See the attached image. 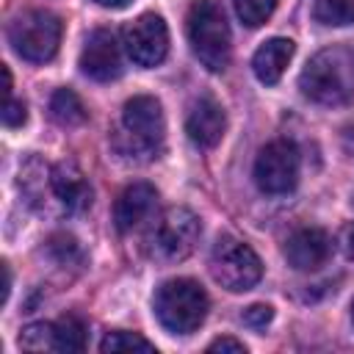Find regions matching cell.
I'll return each mask as SVG.
<instances>
[{"label":"cell","instance_id":"1","mask_svg":"<svg viewBox=\"0 0 354 354\" xmlns=\"http://www.w3.org/2000/svg\"><path fill=\"white\" fill-rule=\"evenodd\" d=\"M299 88L318 105H343L354 97V53L346 47H326L315 53L301 69Z\"/></svg>","mask_w":354,"mask_h":354},{"label":"cell","instance_id":"2","mask_svg":"<svg viewBox=\"0 0 354 354\" xmlns=\"http://www.w3.org/2000/svg\"><path fill=\"white\" fill-rule=\"evenodd\" d=\"M166 138V122L160 102L149 94H136L124 102L122 111V133L113 136V147L124 158L149 160L158 158Z\"/></svg>","mask_w":354,"mask_h":354},{"label":"cell","instance_id":"3","mask_svg":"<svg viewBox=\"0 0 354 354\" xmlns=\"http://www.w3.org/2000/svg\"><path fill=\"white\" fill-rule=\"evenodd\" d=\"M188 41L194 55L210 72H221L230 64L232 39L224 6L218 0H194L188 8Z\"/></svg>","mask_w":354,"mask_h":354},{"label":"cell","instance_id":"4","mask_svg":"<svg viewBox=\"0 0 354 354\" xmlns=\"http://www.w3.org/2000/svg\"><path fill=\"white\" fill-rule=\"evenodd\" d=\"M155 315L171 335H191L207 315V293L188 277L169 279L155 293Z\"/></svg>","mask_w":354,"mask_h":354},{"label":"cell","instance_id":"5","mask_svg":"<svg viewBox=\"0 0 354 354\" xmlns=\"http://www.w3.org/2000/svg\"><path fill=\"white\" fill-rule=\"evenodd\" d=\"M199 235H202V224L194 210L169 207L152 221L144 249L158 263H180L194 252Z\"/></svg>","mask_w":354,"mask_h":354},{"label":"cell","instance_id":"6","mask_svg":"<svg viewBox=\"0 0 354 354\" xmlns=\"http://www.w3.org/2000/svg\"><path fill=\"white\" fill-rule=\"evenodd\" d=\"M61 30H64V25L55 14L33 8V11L19 14L11 22L8 41H11V47L19 58L33 61V64H44L58 53Z\"/></svg>","mask_w":354,"mask_h":354},{"label":"cell","instance_id":"7","mask_svg":"<svg viewBox=\"0 0 354 354\" xmlns=\"http://www.w3.org/2000/svg\"><path fill=\"white\" fill-rule=\"evenodd\" d=\"M210 274L221 288H227L232 293H243L260 282L263 263L249 243H243L232 235H224L216 241V246L210 252Z\"/></svg>","mask_w":354,"mask_h":354},{"label":"cell","instance_id":"8","mask_svg":"<svg viewBox=\"0 0 354 354\" xmlns=\"http://www.w3.org/2000/svg\"><path fill=\"white\" fill-rule=\"evenodd\" d=\"M254 183L271 196L293 191L299 183V149L285 138L266 144L254 160Z\"/></svg>","mask_w":354,"mask_h":354},{"label":"cell","instance_id":"9","mask_svg":"<svg viewBox=\"0 0 354 354\" xmlns=\"http://www.w3.org/2000/svg\"><path fill=\"white\" fill-rule=\"evenodd\" d=\"M124 53L138 66H155L166 58L169 50V30L166 22L158 14H141L136 22H130L122 33Z\"/></svg>","mask_w":354,"mask_h":354},{"label":"cell","instance_id":"10","mask_svg":"<svg viewBox=\"0 0 354 354\" xmlns=\"http://www.w3.org/2000/svg\"><path fill=\"white\" fill-rule=\"evenodd\" d=\"M50 188H53L55 213L75 216L91 205V185L86 180V174L72 160L50 166Z\"/></svg>","mask_w":354,"mask_h":354},{"label":"cell","instance_id":"11","mask_svg":"<svg viewBox=\"0 0 354 354\" xmlns=\"http://www.w3.org/2000/svg\"><path fill=\"white\" fill-rule=\"evenodd\" d=\"M80 69L94 77V80H113L122 75V53H119V41L111 30L100 28L94 30L80 53Z\"/></svg>","mask_w":354,"mask_h":354},{"label":"cell","instance_id":"12","mask_svg":"<svg viewBox=\"0 0 354 354\" xmlns=\"http://www.w3.org/2000/svg\"><path fill=\"white\" fill-rule=\"evenodd\" d=\"M329 254H332V238L318 227H301L285 243V260L296 271H315L329 260Z\"/></svg>","mask_w":354,"mask_h":354},{"label":"cell","instance_id":"13","mask_svg":"<svg viewBox=\"0 0 354 354\" xmlns=\"http://www.w3.org/2000/svg\"><path fill=\"white\" fill-rule=\"evenodd\" d=\"M227 130V116L221 111V105L213 100V97H199L191 111H188V119H185V133L188 138L202 147V149H210L221 141Z\"/></svg>","mask_w":354,"mask_h":354},{"label":"cell","instance_id":"14","mask_svg":"<svg viewBox=\"0 0 354 354\" xmlns=\"http://www.w3.org/2000/svg\"><path fill=\"white\" fill-rule=\"evenodd\" d=\"M155 205H158V191L149 183H133L119 194V199L113 205V221L122 232H127V230L138 227L141 221H147L152 216Z\"/></svg>","mask_w":354,"mask_h":354},{"label":"cell","instance_id":"15","mask_svg":"<svg viewBox=\"0 0 354 354\" xmlns=\"http://www.w3.org/2000/svg\"><path fill=\"white\" fill-rule=\"evenodd\" d=\"M19 191L25 194L28 205L39 213H55L53 188H50V166L41 158H28L19 169Z\"/></svg>","mask_w":354,"mask_h":354},{"label":"cell","instance_id":"16","mask_svg":"<svg viewBox=\"0 0 354 354\" xmlns=\"http://www.w3.org/2000/svg\"><path fill=\"white\" fill-rule=\"evenodd\" d=\"M290 58H293V41L277 36V39H268V41H263L257 47V53L252 58V69H254L260 83L274 86L282 77V72L290 64Z\"/></svg>","mask_w":354,"mask_h":354},{"label":"cell","instance_id":"17","mask_svg":"<svg viewBox=\"0 0 354 354\" xmlns=\"http://www.w3.org/2000/svg\"><path fill=\"white\" fill-rule=\"evenodd\" d=\"M50 116L61 127H77V124L86 122L88 111H86V105L80 102V97L72 88H58L50 97Z\"/></svg>","mask_w":354,"mask_h":354},{"label":"cell","instance_id":"18","mask_svg":"<svg viewBox=\"0 0 354 354\" xmlns=\"http://www.w3.org/2000/svg\"><path fill=\"white\" fill-rule=\"evenodd\" d=\"M53 329H55V351H83L86 348L88 329H86L83 318H77L72 313L69 315H61L53 324Z\"/></svg>","mask_w":354,"mask_h":354},{"label":"cell","instance_id":"19","mask_svg":"<svg viewBox=\"0 0 354 354\" xmlns=\"http://www.w3.org/2000/svg\"><path fill=\"white\" fill-rule=\"evenodd\" d=\"M44 249H47V254L55 260V266L69 268V266H80V263H83V249H80V243H77L72 235H66V232L50 235L47 243H44Z\"/></svg>","mask_w":354,"mask_h":354},{"label":"cell","instance_id":"20","mask_svg":"<svg viewBox=\"0 0 354 354\" xmlns=\"http://www.w3.org/2000/svg\"><path fill=\"white\" fill-rule=\"evenodd\" d=\"M313 17L321 25H351L354 22V0H315L313 6Z\"/></svg>","mask_w":354,"mask_h":354},{"label":"cell","instance_id":"21","mask_svg":"<svg viewBox=\"0 0 354 354\" xmlns=\"http://www.w3.org/2000/svg\"><path fill=\"white\" fill-rule=\"evenodd\" d=\"M100 351L102 354H116V351H155V343H149L147 337H141L138 332H111L102 337L100 343Z\"/></svg>","mask_w":354,"mask_h":354},{"label":"cell","instance_id":"22","mask_svg":"<svg viewBox=\"0 0 354 354\" xmlns=\"http://www.w3.org/2000/svg\"><path fill=\"white\" fill-rule=\"evenodd\" d=\"M232 6H235V14L241 17L243 25L257 28L274 14L277 0H232Z\"/></svg>","mask_w":354,"mask_h":354},{"label":"cell","instance_id":"23","mask_svg":"<svg viewBox=\"0 0 354 354\" xmlns=\"http://www.w3.org/2000/svg\"><path fill=\"white\" fill-rule=\"evenodd\" d=\"M19 346L30 348V351H44V348H55V329L53 324H30L22 329L19 335Z\"/></svg>","mask_w":354,"mask_h":354},{"label":"cell","instance_id":"24","mask_svg":"<svg viewBox=\"0 0 354 354\" xmlns=\"http://www.w3.org/2000/svg\"><path fill=\"white\" fill-rule=\"evenodd\" d=\"M271 318H274V310L268 304H252V307L243 310V324L252 326V329H263Z\"/></svg>","mask_w":354,"mask_h":354},{"label":"cell","instance_id":"25","mask_svg":"<svg viewBox=\"0 0 354 354\" xmlns=\"http://www.w3.org/2000/svg\"><path fill=\"white\" fill-rule=\"evenodd\" d=\"M25 119H28L25 102L8 97V100H6V108H3V122H6V127H19V124H25Z\"/></svg>","mask_w":354,"mask_h":354},{"label":"cell","instance_id":"26","mask_svg":"<svg viewBox=\"0 0 354 354\" xmlns=\"http://www.w3.org/2000/svg\"><path fill=\"white\" fill-rule=\"evenodd\" d=\"M207 351H232V354H243L246 346H243L241 340H235V337H218V340H213V343L207 346Z\"/></svg>","mask_w":354,"mask_h":354},{"label":"cell","instance_id":"27","mask_svg":"<svg viewBox=\"0 0 354 354\" xmlns=\"http://www.w3.org/2000/svg\"><path fill=\"white\" fill-rule=\"evenodd\" d=\"M343 249H346V254L354 260V224L346 227V232H343Z\"/></svg>","mask_w":354,"mask_h":354},{"label":"cell","instance_id":"28","mask_svg":"<svg viewBox=\"0 0 354 354\" xmlns=\"http://www.w3.org/2000/svg\"><path fill=\"white\" fill-rule=\"evenodd\" d=\"M8 290H11V268L8 263H3V301H8Z\"/></svg>","mask_w":354,"mask_h":354},{"label":"cell","instance_id":"29","mask_svg":"<svg viewBox=\"0 0 354 354\" xmlns=\"http://www.w3.org/2000/svg\"><path fill=\"white\" fill-rule=\"evenodd\" d=\"M97 6H102V8H124L130 0H94Z\"/></svg>","mask_w":354,"mask_h":354},{"label":"cell","instance_id":"30","mask_svg":"<svg viewBox=\"0 0 354 354\" xmlns=\"http://www.w3.org/2000/svg\"><path fill=\"white\" fill-rule=\"evenodd\" d=\"M351 315H354V304H351Z\"/></svg>","mask_w":354,"mask_h":354}]
</instances>
